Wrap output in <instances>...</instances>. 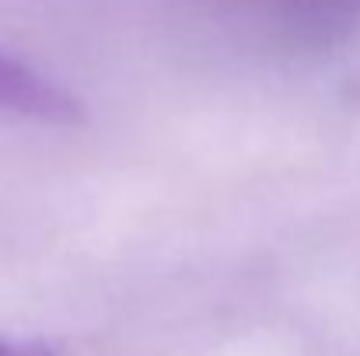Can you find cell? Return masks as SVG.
Returning a JSON list of instances; mask_svg holds the SVG:
<instances>
[{"instance_id":"cell-1","label":"cell","mask_w":360,"mask_h":356,"mask_svg":"<svg viewBox=\"0 0 360 356\" xmlns=\"http://www.w3.org/2000/svg\"><path fill=\"white\" fill-rule=\"evenodd\" d=\"M0 112L53 126H67L84 116L81 102L63 84L7 53H0Z\"/></svg>"},{"instance_id":"cell-2","label":"cell","mask_w":360,"mask_h":356,"mask_svg":"<svg viewBox=\"0 0 360 356\" xmlns=\"http://www.w3.org/2000/svg\"><path fill=\"white\" fill-rule=\"evenodd\" d=\"M0 356H56V350L42 339H25V336H4L0 332Z\"/></svg>"}]
</instances>
